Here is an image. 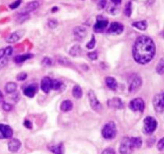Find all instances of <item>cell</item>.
Returning a JSON list of instances; mask_svg holds the SVG:
<instances>
[{
	"mask_svg": "<svg viewBox=\"0 0 164 154\" xmlns=\"http://www.w3.org/2000/svg\"><path fill=\"white\" fill-rule=\"evenodd\" d=\"M156 47L154 41L147 36H140L134 43L132 54L135 61L139 64L145 65L154 59Z\"/></svg>",
	"mask_w": 164,
	"mask_h": 154,
	"instance_id": "cell-1",
	"label": "cell"
},
{
	"mask_svg": "<svg viewBox=\"0 0 164 154\" xmlns=\"http://www.w3.org/2000/svg\"><path fill=\"white\" fill-rule=\"evenodd\" d=\"M117 134V128L115 122L110 121L107 123L102 128V135L107 140H111L114 139L116 137Z\"/></svg>",
	"mask_w": 164,
	"mask_h": 154,
	"instance_id": "cell-2",
	"label": "cell"
},
{
	"mask_svg": "<svg viewBox=\"0 0 164 154\" xmlns=\"http://www.w3.org/2000/svg\"><path fill=\"white\" fill-rule=\"evenodd\" d=\"M157 125H158L157 121L154 117H146L143 121V128H142L143 132L146 135H151L155 132Z\"/></svg>",
	"mask_w": 164,
	"mask_h": 154,
	"instance_id": "cell-3",
	"label": "cell"
},
{
	"mask_svg": "<svg viewBox=\"0 0 164 154\" xmlns=\"http://www.w3.org/2000/svg\"><path fill=\"white\" fill-rule=\"evenodd\" d=\"M153 105L155 110L158 113L162 114L164 110V95L163 92L155 94L153 99Z\"/></svg>",
	"mask_w": 164,
	"mask_h": 154,
	"instance_id": "cell-4",
	"label": "cell"
},
{
	"mask_svg": "<svg viewBox=\"0 0 164 154\" xmlns=\"http://www.w3.org/2000/svg\"><path fill=\"white\" fill-rule=\"evenodd\" d=\"M142 79L139 76H138L136 74H134L130 77V79L129 80V88L128 90L130 93H135L142 86Z\"/></svg>",
	"mask_w": 164,
	"mask_h": 154,
	"instance_id": "cell-5",
	"label": "cell"
},
{
	"mask_svg": "<svg viewBox=\"0 0 164 154\" xmlns=\"http://www.w3.org/2000/svg\"><path fill=\"white\" fill-rule=\"evenodd\" d=\"M88 98H89V102H90V105L91 106L92 109L96 112H100L102 109V104L99 102V101L97 98L95 93L94 91L90 90L88 93Z\"/></svg>",
	"mask_w": 164,
	"mask_h": 154,
	"instance_id": "cell-6",
	"label": "cell"
},
{
	"mask_svg": "<svg viewBox=\"0 0 164 154\" xmlns=\"http://www.w3.org/2000/svg\"><path fill=\"white\" fill-rule=\"evenodd\" d=\"M133 152V148L130 145V138L124 137L121 141L119 146V153L121 154H131Z\"/></svg>",
	"mask_w": 164,
	"mask_h": 154,
	"instance_id": "cell-7",
	"label": "cell"
},
{
	"mask_svg": "<svg viewBox=\"0 0 164 154\" xmlns=\"http://www.w3.org/2000/svg\"><path fill=\"white\" fill-rule=\"evenodd\" d=\"M129 107L131 110L135 112H142L145 109V103L142 98H135L131 100L129 103Z\"/></svg>",
	"mask_w": 164,
	"mask_h": 154,
	"instance_id": "cell-8",
	"label": "cell"
},
{
	"mask_svg": "<svg viewBox=\"0 0 164 154\" xmlns=\"http://www.w3.org/2000/svg\"><path fill=\"white\" fill-rule=\"evenodd\" d=\"M12 136L13 130L9 125L0 124V139L11 138Z\"/></svg>",
	"mask_w": 164,
	"mask_h": 154,
	"instance_id": "cell-9",
	"label": "cell"
},
{
	"mask_svg": "<svg viewBox=\"0 0 164 154\" xmlns=\"http://www.w3.org/2000/svg\"><path fill=\"white\" fill-rule=\"evenodd\" d=\"M25 34L24 30H19V31H15L14 33L10 35L9 37L6 38V42L8 43H17L18 41H19L22 38Z\"/></svg>",
	"mask_w": 164,
	"mask_h": 154,
	"instance_id": "cell-10",
	"label": "cell"
},
{
	"mask_svg": "<svg viewBox=\"0 0 164 154\" xmlns=\"http://www.w3.org/2000/svg\"><path fill=\"white\" fill-rule=\"evenodd\" d=\"M74 36L78 41L83 40L87 34V31L84 26H76L74 29Z\"/></svg>",
	"mask_w": 164,
	"mask_h": 154,
	"instance_id": "cell-11",
	"label": "cell"
},
{
	"mask_svg": "<svg viewBox=\"0 0 164 154\" xmlns=\"http://www.w3.org/2000/svg\"><path fill=\"white\" fill-rule=\"evenodd\" d=\"M108 26V21L107 19H102L101 17V19H99L98 17L97 19V22L94 26V30L95 32H101V31H104L107 26Z\"/></svg>",
	"mask_w": 164,
	"mask_h": 154,
	"instance_id": "cell-12",
	"label": "cell"
},
{
	"mask_svg": "<svg viewBox=\"0 0 164 154\" xmlns=\"http://www.w3.org/2000/svg\"><path fill=\"white\" fill-rule=\"evenodd\" d=\"M123 25L119 22H112L110 27L108 29V32L111 34H120L123 31Z\"/></svg>",
	"mask_w": 164,
	"mask_h": 154,
	"instance_id": "cell-13",
	"label": "cell"
},
{
	"mask_svg": "<svg viewBox=\"0 0 164 154\" xmlns=\"http://www.w3.org/2000/svg\"><path fill=\"white\" fill-rule=\"evenodd\" d=\"M21 145H22L21 141L16 138L11 139L8 142V144H7L9 151L12 152V153H15V152L18 151L21 147Z\"/></svg>",
	"mask_w": 164,
	"mask_h": 154,
	"instance_id": "cell-14",
	"label": "cell"
},
{
	"mask_svg": "<svg viewBox=\"0 0 164 154\" xmlns=\"http://www.w3.org/2000/svg\"><path fill=\"white\" fill-rule=\"evenodd\" d=\"M107 105L111 109H123V103L122 100L119 98H114L108 100Z\"/></svg>",
	"mask_w": 164,
	"mask_h": 154,
	"instance_id": "cell-15",
	"label": "cell"
},
{
	"mask_svg": "<svg viewBox=\"0 0 164 154\" xmlns=\"http://www.w3.org/2000/svg\"><path fill=\"white\" fill-rule=\"evenodd\" d=\"M51 84H52V80H51L50 77H43V78L42 79V81H41V89H42L44 93H48L50 91V89H51Z\"/></svg>",
	"mask_w": 164,
	"mask_h": 154,
	"instance_id": "cell-16",
	"label": "cell"
},
{
	"mask_svg": "<svg viewBox=\"0 0 164 154\" xmlns=\"http://www.w3.org/2000/svg\"><path fill=\"white\" fill-rule=\"evenodd\" d=\"M48 148L55 154H64V146L62 143H59L58 145H50Z\"/></svg>",
	"mask_w": 164,
	"mask_h": 154,
	"instance_id": "cell-17",
	"label": "cell"
},
{
	"mask_svg": "<svg viewBox=\"0 0 164 154\" xmlns=\"http://www.w3.org/2000/svg\"><path fill=\"white\" fill-rule=\"evenodd\" d=\"M39 1H36V0H34V1H32V2H30V3H28L26 6H25L24 8V12H27V13H30L31 11H34V10L38 9L39 7Z\"/></svg>",
	"mask_w": 164,
	"mask_h": 154,
	"instance_id": "cell-18",
	"label": "cell"
},
{
	"mask_svg": "<svg viewBox=\"0 0 164 154\" xmlns=\"http://www.w3.org/2000/svg\"><path fill=\"white\" fill-rule=\"evenodd\" d=\"M37 87L35 86L34 85H31L29 86L26 87L24 89H23V93H24L25 96H27L28 98H33L34 95H35V93H36V89Z\"/></svg>",
	"mask_w": 164,
	"mask_h": 154,
	"instance_id": "cell-19",
	"label": "cell"
},
{
	"mask_svg": "<svg viewBox=\"0 0 164 154\" xmlns=\"http://www.w3.org/2000/svg\"><path fill=\"white\" fill-rule=\"evenodd\" d=\"M106 85L108 87L109 89L111 90H115L118 86L117 81L115 80L114 77H107L106 78Z\"/></svg>",
	"mask_w": 164,
	"mask_h": 154,
	"instance_id": "cell-20",
	"label": "cell"
},
{
	"mask_svg": "<svg viewBox=\"0 0 164 154\" xmlns=\"http://www.w3.org/2000/svg\"><path fill=\"white\" fill-rule=\"evenodd\" d=\"M73 109V103L70 100H65L61 103L60 105V109L62 112H69Z\"/></svg>",
	"mask_w": 164,
	"mask_h": 154,
	"instance_id": "cell-21",
	"label": "cell"
},
{
	"mask_svg": "<svg viewBox=\"0 0 164 154\" xmlns=\"http://www.w3.org/2000/svg\"><path fill=\"white\" fill-rule=\"evenodd\" d=\"M33 58V54H21V55L16 56L15 58V62L16 63H22L25 61H27L28 59Z\"/></svg>",
	"mask_w": 164,
	"mask_h": 154,
	"instance_id": "cell-22",
	"label": "cell"
},
{
	"mask_svg": "<svg viewBox=\"0 0 164 154\" xmlns=\"http://www.w3.org/2000/svg\"><path fill=\"white\" fill-rule=\"evenodd\" d=\"M130 141L133 149L140 148L142 145V141L140 137H131L130 138Z\"/></svg>",
	"mask_w": 164,
	"mask_h": 154,
	"instance_id": "cell-23",
	"label": "cell"
},
{
	"mask_svg": "<svg viewBox=\"0 0 164 154\" xmlns=\"http://www.w3.org/2000/svg\"><path fill=\"white\" fill-rule=\"evenodd\" d=\"M82 50H81V47L78 45H74L71 48L69 54L70 55L73 56V57H78L80 56Z\"/></svg>",
	"mask_w": 164,
	"mask_h": 154,
	"instance_id": "cell-24",
	"label": "cell"
},
{
	"mask_svg": "<svg viewBox=\"0 0 164 154\" xmlns=\"http://www.w3.org/2000/svg\"><path fill=\"white\" fill-rule=\"evenodd\" d=\"M72 95L74 98L77 99H79L82 98L83 96V90L81 89V87L79 86H74L72 89Z\"/></svg>",
	"mask_w": 164,
	"mask_h": 154,
	"instance_id": "cell-25",
	"label": "cell"
},
{
	"mask_svg": "<svg viewBox=\"0 0 164 154\" xmlns=\"http://www.w3.org/2000/svg\"><path fill=\"white\" fill-rule=\"evenodd\" d=\"M16 89H17V84L15 82H8L6 84L5 86V91L7 93H12L15 92Z\"/></svg>",
	"mask_w": 164,
	"mask_h": 154,
	"instance_id": "cell-26",
	"label": "cell"
},
{
	"mask_svg": "<svg viewBox=\"0 0 164 154\" xmlns=\"http://www.w3.org/2000/svg\"><path fill=\"white\" fill-rule=\"evenodd\" d=\"M132 26L134 27L139 29L140 31H145L147 28V22L145 20L142 21H139V22H135L132 23Z\"/></svg>",
	"mask_w": 164,
	"mask_h": 154,
	"instance_id": "cell-27",
	"label": "cell"
},
{
	"mask_svg": "<svg viewBox=\"0 0 164 154\" xmlns=\"http://www.w3.org/2000/svg\"><path fill=\"white\" fill-rule=\"evenodd\" d=\"M30 18V15H29V13L27 12H22L19 13L18 16H17V19H16V21L19 22V23H22L24 22L25 21H27L28 19Z\"/></svg>",
	"mask_w": 164,
	"mask_h": 154,
	"instance_id": "cell-28",
	"label": "cell"
},
{
	"mask_svg": "<svg viewBox=\"0 0 164 154\" xmlns=\"http://www.w3.org/2000/svg\"><path fill=\"white\" fill-rule=\"evenodd\" d=\"M156 72L160 75H163L164 73V59H161L158 62V65L156 66Z\"/></svg>",
	"mask_w": 164,
	"mask_h": 154,
	"instance_id": "cell-29",
	"label": "cell"
},
{
	"mask_svg": "<svg viewBox=\"0 0 164 154\" xmlns=\"http://www.w3.org/2000/svg\"><path fill=\"white\" fill-rule=\"evenodd\" d=\"M63 86L62 82L59 80H52V84H51V89L54 90H59L62 88Z\"/></svg>",
	"mask_w": 164,
	"mask_h": 154,
	"instance_id": "cell-30",
	"label": "cell"
},
{
	"mask_svg": "<svg viewBox=\"0 0 164 154\" xmlns=\"http://www.w3.org/2000/svg\"><path fill=\"white\" fill-rule=\"evenodd\" d=\"M132 13V7H131V2H129L127 3L126 6H125V10H124V14L127 16V17H130Z\"/></svg>",
	"mask_w": 164,
	"mask_h": 154,
	"instance_id": "cell-31",
	"label": "cell"
},
{
	"mask_svg": "<svg viewBox=\"0 0 164 154\" xmlns=\"http://www.w3.org/2000/svg\"><path fill=\"white\" fill-rule=\"evenodd\" d=\"M59 64H61L62 66H71V60L67 58H60L59 59Z\"/></svg>",
	"mask_w": 164,
	"mask_h": 154,
	"instance_id": "cell-32",
	"label": "cell"
},
{
	"mask_svg": "<svg viewBox=\"0 0 164 154\" xmlns=\"http://www.w3.org/2000/svg\"><path fill=\"white\" fill-rule=\"evenodd\" d=\"M47 24H48V26L50 28H51V29H55V27L58 26V21L55 20V19H50L48 20V22H47Z\"/></svg>",
	"mask_w": 164,
	"mask_h": 154,
	"instance_id": "cell-33",
	"label": "cell"
},
{
	"mask_svg": "<svg viewBox=\"0 0 164 154\" xmlns=\"http://www.w3.org/2000/svg\"><path fill=\"white\" fill-rule=\"evenodd\" d=\"M95 36L94 35H92L91 36V39H90V41L87 44V49H93L94 47H95Z\"/></svg>",
	"mask_w": 164,
	"mask_h": 154,
	"instance_id": "cell-34",
	"label": "cell"
},
{
	"mask_svg": "<svg viewBox=\"0 0 164 154\" xmlns=\"http://www.w3.org/2000/svg\"><path fill=\"white\" fill-rule=\"evenodd\" d=\"M21 3H22V0H15L14 3H12L11 4H10L9 7L12 10L16 9L17 7H19V5L21 4Z\"/></svg>",
	"mask_w": 164,
	"mask_h": 154,
	"instance_id": "cell-35",
	"label": "cell"
},
{
	"mask_svg": "<svg viewBox=\"0 0 164 154\" xmlns=\"http://www.w3.org/2000/svg\"><path fill=\"white\" fill-rule=\"evenodd\" d=\"M87 56L91 60H96V59H98V53L96 52V51H92V52L88 53Z\"/></svg>",
	"mask_w": 164,
	"mask_h": 154,
	"instance_id": "cell-36",
	"label": "cell"
},
{
	"mask_svg": "<svg viewBox=\"0 0 164 154\" xmlns=\"http://www.w3.org/2000/svg\"><path fill=\"white\" fill-rule=\"evenodd\" d=\"M27 77V74H26V73H24V72H22V73H20V74H19L17 75L16 78H17V80L18 81H23L25 80Z\"/></svg>",
	"mask_w": 164,
	"mask_h": 154,
	"instance_id": "cell-37",
	"label": "cell"
},
{
	"mask_svg": "<svg viewBox=\"0 0 164 154\" xmlns=\"http://www.w3.org/2000/svg\"><path fill=\"white\" fill-rule=\"evenodd\" d=\"M13 53V48L11 46H7L4 49V54L5 56H11Z\"/></svg>",
	"mask_w": 164,
	"mask_h": 154,
	"instance_id": "cell-38",
	"label": "cell"
},
{
	"mask_svg": "<svg viewBox=\"0 0 164 154\" xmlns=\"http://www.w3.org/2000/svg\"><path fill=\"white\" fill-rule=\"evenodd\" d=\"M157 148H158L159 151H162L164 148V138H161L159 140V141L158 142V145H157Z\"/></svg>",
	"mask_w": 164,
	"mask_h": 154,
	"instance_id": "cell-39",
	"label": "cell"
},
{
	"mask_svg": "<svg viewBox=\"0 0 164 154\" xmlns=\"http://www.w3.org/2000/svg\"><path fill=\"white\" fill-rule=\"evenodd\" d=\"M106 5H107V0H99V2H98V7H99V9H103L106 6Z\"/></svg>",
	"mask_w": 164,
	"mask_h": 154,
	"instance_id": "cell-40",
	"label": "cell"
},
{
	"mask_svg": "<svg viewBox=\"0 0 164 154\" xmlns=\"http://www.w3.org/2000/svg\"><path fill=\"white\" fill-rule=\"evenodd\" d=\"M102 154H115V151L111 148H105L103 151H102Z\"/></svg>",
	"mask_w": 164,
	"mask_h": 154,
	"instance_id": "cell-41",
	"label": "cell"
},
{
	"mask_svg": "<svg viewBox=\"0 0 164 154\" xmlns=\"http://www.w3.org/2000/svg\"><path fill=\"white\" fill-rule=\"evenodd\" d=\"M43 64L45 66H51L52 65V61H51V59H49V58H45V59L43 60Z\"/></svg>",
	"mask_w": 164,
	"mask_h": 154,
	"instance_id": "cell-42",
	"label": "cell"
},
{
	"mask_svg": "<svg viewBox=\"0 0 164 154\" xmlns=\"http://www.w3.org/2000/svg\"><path fill=\"white\" fill-rule=\"evenodd\" d=\"M3 109L5 111H6V112H8V111H10L12 109V106H11V105L9 104V103H3Z\"/></svg>",
	"mask_w": 164,
	"mask_h": 154,
	"instance_id": "cell-43",
	"label": "cell"
},
{
	"mask_svg": "<svg viewBox=\"0 0 164 154\" xmlns=\"http://www.w3.org/2000/svg\"><path fill=\"white\" fill-rule=\"evenodd\" d=\"M24 125L25 127H27V129H31V128H32V123H31V121H30L29 120L25 121Z\"/></svg>",
	"mask_w": 164,
	"mask_h": 154,
	"instance_id": "cell-44",
	"label": "cell"
},
{
	"mask_svg": "<svg viewBox=\"0 0 164 154\" xmlns=\"http://www.w3.org/2000/svg\"><path fill=\"white\" fill-rule=\"evenodd\" d=\"M4 56H5V54H4V49H0V60L2 59H3Z\"/></svg>",
	"mask_w": 164,
	"mask_h": 154,
	"instance_id": "cell-45",
	"label": "cell"
},
{
	"mask_svg": "<svg viewBox=\"0 0 164 154\" xmlns=\"http://www.w3.org/2000/svg\"><path fill=\"white\" fill-rule=\"evenodd\" d=\"M112 3H114L115 5H118V4H120L121 2H122V0H111Z\"/></svg>",
	"mask_w": 164,
	"mask_h": 154,
	"instance_id": "cell-46",
	"label": "cell"
},
{
	"mask_svg": "<svg viewBox=\"0 0 164 154\" xmlns=\"http://www.w3.org/2000/svg\"><path fill=\"white\" fill-rule=\"evenodd\" d=\"M3 93H2V92H1V91H0V102H1L2 100H3Z\"/></svg>",
	"mask_w": 164,
	"mask_h": 154,
	"instance_id": "cell-47",
	"label": "cell"
},
{
	"mask_svg": "<svg viewBox=\"0 0 164 154\" xmlns=\"http://www.w3.org/2000/svg\"><path fill=\"white\" fill-rule=\"evenodd\" d=\"M58 10L57 6H54V8H53V10H52V12H54V10Z\"/></svg>",
	"mask_w": 164,
	"mask_h": 154,
	"instance_id": "cell-48",
	"label": "cell"
},
{
	"mask_svg": "<svg viewBox=\"0 0 164 154\" xmlns=\"http://www.w3.org/2000/svg\"><path fill=\"white\" fill-rule=\"evenodd\" d=\"M92 1H97V0H92Z\"/></svg>",
	"mask_w": 164,
	"mask_h": 154,
	"instance_id": "cell-49",
	"label": "cell"
}]
</instances>
